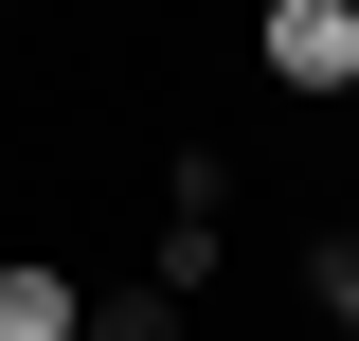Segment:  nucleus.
I'll return each instance as SVG.
<instances>
[{"label": "nucleus", "mask_w": 359, "mask_h": 341, "mask_svg": "<svg viewBox=\"0 0 359 341\" xmlns=\"http://www.w3.org/2000/svg\"><path fill=\"white\" fill-rule=\"evenodd\" d=\"M252 72L287 108H359V0H252Z\"/></svg>", "instance_id": "1"}, {"label": "nucleus", "mask_w": 359, "mask_h": 341, "mask_svg": "<svg viewBox=\"0 0 359 341\" xmlns=\"http://www.w3.org/2000/svg\"><path fill=\"white\" fill-rule=\"evenodd\" d=\"M0 341H90V269L72 252H0Z\"/></svg>", "instance_id": "2"}, {"label": "nucleus", "mask_w": 359, "mask_h": 341, "mask_svg": "<svg viewBox=\"0 0 359 341\" xmlns=\"http://www.w3.org/2000/svg\"><path fill=\"white\" fill-rule=\"evenodd\" d=\"M216 269H233V215H162V234H144V288H180V305H198Z\"/></svg>", "instance_id": "3"}, {"label": "nucleus", "mask_w": 359, "mask_h": 341, "mask_svg": "<svg viewBox=\"0 0 359 341\" xmlns=\"http://www.w3.org/2000/svg\"><path fill=\"white\" fill-rule=\"evenodd\" d=\"M90 341H180V288H90Z\"/></svg>", "instance_id": "4"}, {"label": "nucleus", "mask_w": 359, "mask_h": 341, "mask_svg": "<svg viewBox=\"0 0 359 341\" xmlns=\"http://www.w3.org/2000/svg\"><path fill=\"white\" fill-rule=\"evenodd\" d=\"M306 305H323V323H341V341H359V269H341V252H323V234H306Z\"/></svg>", "instance_id": "5"}, {"label": "nucleus", "mask_w": 359, "mask_h": 341, "mask_svg": "<svg viewBox=\"0 0 359 341\" xmlns=\"http://www.w3.org/2000/svg\"><path fill=\"white\" fill-rule=\"evenodd\" d=\"M323 252H341V269H359V215H341V234H323Z\"/></svg>", "instance_id": "6"}]
</instances>
